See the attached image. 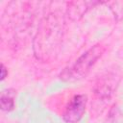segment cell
<instances>
[{
	"instance_id": "1",
	"label": "cell",
	"mask_w": 123,
	"mask_h": 123,
	"mask_svg": "<svg viewBox=\"0 0 123 123\" xmlns=\"http://www.w3.org/2000/svg\"><path fill=\"white\" fill-rule=\"evenodd\" d=\"M105 47L101 44H96L86 51L69 68H66L62 74L61 79L63 81H75L86 76L90 68L95 64L96 61L103 55Z\"/></svg>"
},
{
	"instance_id": "2",
	"label": "cell",
	"mask_w": 123,
	"mask_h": 123,
	"mask_svg": "<svg viewBox=\"0 0 123 123\" xmlns=\"http://www.w3.org/2000/svg\"><path fill=\"white\" fill-rule=\"evenodd\" d=\"M87 98L85 94L75 95L65 107L62 117L66 123H77L86 111Z\"/></svg>"
},
{
	"instance_id": "3",
	"label": "cell",
	"mask_w": 123,
	"mask_h": 123,
	"mask_svg": "<svg viewBox=\"0 0 123 123\" xmlns=\"http://www.w3.org/2000/svg\"><path fill=\"white\" fill-rule=\"evenodd\" d=\"M98 2H72L69 4L68 7V13L69 16L76 20L79 17L83 16V14L86 12L87 9H89V7L96 5Z\"/></svg>"
},
{
	"instance_id": "4",
	"label": "cell",
	"mask_w": 123,
	"mask_h": 123,
	"mask_svg": "<svg viewBox=\"0 0 123 123\" xmlns=\"http://www.w3.org/2000/svg\"><path fill=\"white\" fill-rule=\"evenodd\" d=\"M0 102H1V108H2L3 111H10L14 107V100L10 94H8V95L2 94Z\"/></svg>"
},
{
	"instance_id": "5",
	"label": "cell",
	"mask_w": 123,
	"mask_h": 123,
	"mask_svg": "<svg viewBox=\"0 0 123 123\" xmlns=\"http://www.w3.org/2000/svg\"><path fill=\"white\" fill-rule=\"evenodd\" d=\"M7 75H8V70L6 69L5 65L2 63L1 64V81H3L7 77Z\"/></svg>"
}]
</instances>
